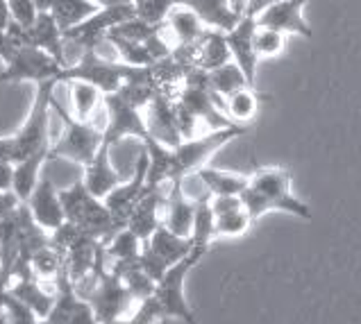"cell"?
<instances>
[{"label": "cell", "mask_w": 361, "mask_h": 324, "mask_svg": "<svg viewBox=\"0 0 361 324\" xmlns=\"http://www.w3.org/2000/svg\"><path fill=\"white\" fill-rule=\"evenodd\" d=\"M204 254H207L204 249L193 247V252L187 258H182L175 266H171L166 270V275L154 284L152 297L159 304L164 320L173 318V320H180L184 324H198V320H195L193 311L187 301V295H184V281H187L189 273L200 263V258Z\"/></svg>", "instance_id": "obj_7"}, {"label": "cell", "mask_w": 361, "mask_h": 324, "mask_svg": "<svg viewBox=\"0 0 361 324\" xmlns=\"http://www.w3.org/2000/svg\"><path fill=\"white\" fill-rule=\"evenodd\" d=\"M55 304L44 320H39V324H98L89 299L80 295L64 270L55 279Z\"/></svg>", "instance_id": "obj_12"}, {"label": "cell", "mask_w": 361, "mask_h": 324, "mask_svg": "<svg viewBox=\"0 0 361 324\" xmlns=\"http://www.w3.org/2000/svg\"><path fill=\"white\" fill-rule=\"evenodd\" d=\"M164 30L175 39V46H191L195 44L202 35H204V23L200 20V16L193 12L187 5H178L169 14L166 23H164Z\"/></svg>", "instance_id": "obj_23"}, {"label": "cell", "mask_w": 361, "mask_h": 324, "mask_svg": "<svg viewBox=\"0 0 361 324\" xmlns=\"http://www.w3.org/2000/svg\"><path fill=\"white\" fill-rule=\"evenodd\" d=\"M228 5H230V12L239 20L247 16V0H228Z\"/></svg>", "instance_id": "obj_46"}, {"label": "cell", "mask_w": 361, "mask_h": 324, "mask_svg": "<svg viewBox=\"0 0 361 324\" xmlns=\"http://www.w3.org/2000/svg\"><path fill=\"white\" fill-rule=\"evenodd\" d=\"M130 70L132 66L116 59L102 57L98 55V50H85V52H80L75 64H71L66 68L64 82H71V80L89 82V85L98 87L107 96V93H116L121 89V85L130 75Z\"/></svg>", "instance_id": "obj_8"}, {"label": "cell", "mask_w": 361, "mask_h": 324, "mask_svg": "<svg viewBox=\"0 0 361 324\" xmlns=\"http://www.w3.org/2000/svg\"><path fill=\"white\" fill-rule=\"evenodd\" d=\"M193 50H195V68H200L204 73H212L232 61L228 39H225V32H221V30L207 27L204 35L193 44Z\"/></svg>", "instance_id": "obj_22"}, {"label": "cell", "mask_w": 361, "mask_h": 324, "mask_svg": "<svg viewBox=\"0 0 361 324\" xmlns=\"http://www.w3.org/2000/svg\"><path fill=\"white\" fill-rule=\"evenodd\" d=\"M275 3H280V0H247V16H259L266 7H271Z\"/></svg>", "instance_id": "obj_45"}, {"label": "cell", "mask_w": 361, "mask_h": 324, "mask_svg": "<svg viewBox=\"0 0 361 324\" xmlns=\"http://www.w3.org/2000/svg\"><path fill=\"white\" fill-rule=\"evenodd\" d=\"M35 5H37L39 12H50L55 5V0H35Z\"/></svg>", "instance_id": "obj_48"}, {"label": "cell", "mask_w": 361, "mask_h": 324, "mask_svg": "<svg viewBox=\"0 0 361 324\" xmlns=\"http://www.w3.org/2000/svg\"><path fill=\"white\" fill-rule=\"evenodd\" d=\"M252 220L247 216L245 206L241 208H234L230 213H223V216H216V236H243L247 229H250Z\"/></svg>", "instance_id": "obj_39"}, {"label": "cell", "mask_w": 361, "mask_h": 324, "mask_svg": "<svg viewBox=\"0 0 361 324\" xmlns=\"http://www.w3.org/2000/svg\"><path fill=\"white\" fill-rule=\"evenodd\" d=\"M207 82H209V89H212L214 96L223 102V107H225V100H228L230 96H234L236 91L250 87V85H247L245 75H243V70L236 66L234 61L207 73Z\"/></svg>", "instance_id": "obj_32"}, {"label": "cell", "mask_w": 361, "mask_h": 324, "mask_svg": "<svg viewBox=\"0 0 361 324\" xmlns=\"http://www.w3.org/2000/svg\"><path fill=\"white\" fill-rule=\"evenodd\" d=\"M7 9H9V16H12L14 23H18L25 30L32 27L39 16L35 0H7Z\"/></svg>", "instance_id": "obj_42"}, {"label": "cell", "mask_w": 361, "mask_h": 324, "mask_svg": "<svg viewBox=\"0 0 361 324\" xmlns=\"http://www.w3.org/2000/svg\"><path fill=\"white\" fill-rule=\"evenodd\" d=\"M141 247H143L141 240L134 236L128 227H123L105 243V254L107 258L114 261V263H128V261L139 258Z\"/></svg>", "instance_id": "obj_35"}, {"label": "cell", "mask_w": 361, "mask_h": 324, "mask_svg": "<svg viewBox=\"0 0 361 324\" xmlns=\"http://www.w3.org/2000/svg\"><path fill=\"white\" fill-rule=\"evenodd\" d=\"M146 180H148V154L146 150H141L139 159H137V168H134V175L130 177L128 182H121L114 191H111L105 200V206L109 208L111 218L121 225L126 227L130 216L134 211V206L139 204V200L146 193Z\"/></svg>", "instance_id": "obj_13"}, {"label": "cell", "mask_w": 361, "mask_h": 324, "mask_svg": "<svg viewBox=\"0 0 361 324\" xmlns=\"http://www.w3.org/2000/svg\"><path fill=\"white\" fill-rule=\"evenodd\" d=\"M180 5L191 7L193 12L200 16L204 27H209V30L230 32V30L239 23V18L230 12L228 0H180Z\"/></svg>", "instance_id": "obj_29"}, {"label": "cell", "mask_w": 361, "mask_h": 324, "mask_svg": "<svg viewBox=\"0 0 361 324\" xmlns=\"http://www.w3.org/2000/svg\"><path fill=\"white\" fill-rule=\"evenodd\" d=\"M143 150L148 154V180L146 188H161L173 180V148L148 137L143 141Z\"/></svg>", "instance_id": "obj_26"}, {"label": "cell", "mask_w": 361, "mask_h": 324, "mask_svg": "<svg viewBox=\"0 0 361 324\" xmlns=\"http://www.w3.org/2000/svg\"><path fill=\"white\" fill-rule=\"evenodd\" d=\"M61 270H64V254L50 243L39 247L37 252L30 256V273L41 281L57 279L61 275Z\"/></svg>", "instance_id": "obj_34"}, {"label": "cell", "mask_w": 361, "mask_h": 324, "mask_svg": "<svg viewBox=\"0 0 361 324\" xmlns=\"http://www.w3.org/2000/svg\"><path fill=\"white\" fill-rule=\"evenodd\" d=\"M134 5H116V7H100L94 16H89L87 20H82L80 25L71 27L64 32L66 44L75 46L80 52L85 50H98L100 44H105L107 35L121 25L123 20L134 18Z\"/></svg>", "instance_id": "obj_11"}, {"label": "cell", "mask_w": 361, "mask_h": 324, "mask_svg": "<svg viewBox=\"0 0 361 324\" xmlns=\"http://www.w3.org/2000/svg\"><path fill=\"white\" fill-rule=\"evenodd\" d=\"M98 9L100 7L96 3H91V0H55L50 14L55 16L57 25L66 32V30L80 25L89 16H94Z\"/></svg>", "instance_id": "obj_33"}, {"label": "cell", "mask_w": 361, "mask_h": 324, "mask_svg": "<svg viewBox=\"0 0 361 324\" xmlns=\"http://www.w3.org/2000/svg\"><path fill=\"white\" fill-rule=\"evenodd\" d=\"M245 134L243 125H230V127L209 130L202 137H193L182 141L178 148H173V182H184L187 177L195 175L200 168L207 166L214 152H219L223 145L239 139Z\"/></svg>", "instance_id": "obj_6"}, {"label": "cell", "mask_w": 361, "mask_h": 324, "mask_svg": "<svg viewBox=\"0 0 361 324\" xmlns=\"http://www.w3.org/2000/svg\"><path fill=\"white\" fill-rule=\"evenodd\" d=\"M164 202H166V195L161 193V188H146V193H143L139 204L134 206L126 227L141 240V243H146L161 225Z\"/></svg>", "instance_id": "obj_19"}, {"label": "cell", "mask_w": 361, "mask_h": 324, "mask_svg": "<svg viewBox=\"0 0 361 324\" xmlns=\"http://www.w3.org/2000/svg\"><path fill=\"white\" fill-rule=\"evenodd\" d=\"M146 125L148 134L169 148H178L182 143V134L175 116V100L166 96H154V100L146 107Z\"/></svg>", "instance_id": "obj_17"}, {"label": "cell", "mask_w": 361, "mask_h": 324, "mask_svg": "<svg viewBox=\"0 0 361 324\" xmlns=\"http://www.w3.org/2000/svg\"><path fill=\"white\" fill-rule=\"evenodd\" d=\"M66 66H61L55 57H50L48 52L39 50L35 46L20 48L12 57L9 64H5V70L0 73V82H64Z\"/></svg>", "instance_id": "obj_9"}, {"label": "cell", "mask_w": 361, "mask_h": 324, "mask_svg": "<svg viewBox=\"0 0 361 324\" xmlns=\"http://www.w3.org/2000/svg\"><path fill=\"white\" fill-rule=\"evenodd\" d=\"M109 150L111 148H107V145H100L94 161L85 166V177H82V182H85V186L89 188V193L96 195L98 200H105V197L123 182L118 170L111 166Z\"/></svg>", "instance_id": "obj_21"}, {"label": "cell", "mask_w": 361, "mask_h": 324, "mask_svg": "<svg viewBox=\"0 0 361 324\" xmlns=\"http://www.w3.org/2000/svg\"><path fill=\"white\" fill-rule=\"evenodd\" d=\"M247 182V188L241 193V200L252 225L268 211H286L302 220H312V208L307 202L298 200L291 193V173L284 168H259L255 170Z\"/></svg>", "instance_id": "obj_1"}, {"label": "cell", "mask_w": 361, "mask_h": 324, "mask_svg": "<svg viewBox=\"0 0 361 324\" xmlns=\"http://www.w3.org/2000/svg\"><path fill=\"white\" fill-rule=\"evenodd\" d=\"M193 177L204 186V191H207L209 195H236V197H241V193L247 188V182H250V177L247 175L221 170V168H214V166H204V168H200Z\"/></svg>", "instance_id": "obj_25"}, {"label": "cell", "mask_w": 361, "mask_h": 324, "mask_svg": "<svg viewBox=\"0 0 361 324\" xmlns=\"http://www.w3.org/2000/svg\"><path fill=\"white\" fill-rule=\"evenodd\" d=\"M23 204L27 206L30 216L35 218V223L41 229H46V232H55L57 227L66 223L64 206H61V200H59V191L50 180H39L32 195H30L27 202Z\"/></svg>", "instance_id": "obj_16"}, {"label": "cell", "mask_w": 361, "mask_h": 324, "mask_svg": "<svg viewBox=\"0 0 361 324\" xmlns=\"http://www.w3.org/2000/svg\"><path fill=\"white\" fill-rule=\"evenodd\" d=\"M107 113L105 127H102V145H116L118 141L134 137L146 141L148 134V125H146V116L141 113V109H137L134 104H130L126 98H121L118 93H107L105 102H102Z\"/></svg>", "instance_id": "obj_10"}, {"label": "cell", "mask_w": 361, "mask_h": 324, "mask_svg": "<svg viewBox=\"0 0 361 324\" xmlns=\"http://www.w3.org/2000/svg\"><path fill=\"white\" fill-rule=\"evenodd\" d=\"M0 311L5 324H39V316L9 290H0Z\"/></svg>", "instance_id": "obj_37"}, {"label": "cell", "mask_w": 361, "mask_h": 324, "mask_svg": "<svg viewBox=\"0 0 361 324\" xmlns=\"http://www.w3.org/2000/svg\"><path fill=\"white\" fill-rule=\"evenodd\" d=\"M286 46V35L277 32V30L271 27H262L257 25V32H255V50H257V57H277L282 55V50Z\"/></svg>", "instance_id": "obj_40"}, {"label": "cell", "mask_w": 361, "mask_h": 324, "mask_svg": "<svg viewBox=\"0 0 361 324\" xmlns=\"http://www.w3.org/2000/svg\"><path fill=\"white\" fill-rule=\"evenodd\" d=\"M161 320H164V316L159 311V304L154 301V297H150L146 301H141V304L134 309L130 316L118 318V320L107 322V324H157Z\"/></svg>", "instance_id": "obj_41"}, {"label": "cell", "mask_w": 361, "mask_h": 324, "mask_svg": "<svg viewBox=\"0 0 361 324\" xmlns=\"http://www.w3.org/2000/svg\"><path fill=\"white\" fill-rule=\"evenodd\" d=\"M107 254H102L98 266L87 281H82L80 286H87V292H80L82 297L89 299L91 309L96 313L98 324H107L114 322L118 318H126L134 311L132 306H139V301L132 297V292L128 286L123 284V279L114 273V270L107 268Z\"/></svg>", "instance_id": "obj_4"}, {"label": "cell", "mask_w": 361, "mask_h": 324, "mask_svg": "<svg viewBox=\"0 0 361 324\" xmlns=\"http://www.w3.org/2000/svg\"><path fill=\"white\" fill-rule=\"evenodd\" d=\"M193 216H195V200L184 191V182H173L171 191L166 193V202H164L161 225H166L173 234L191 238Z\"/></svg>", "instance_id": "obj_18"}, {"label": "cell", "mask_w": 361, "mask_h": 324, "mask_svg": "<svg viewBox=\"0 0 361 324\" xmlns=\"http://www.w3.org/2000/svg\"><path fill=\"white\" fill-rule=\"evenodd\" d=\"M259 109V100H257L255 89H241L234 96L225 100V116L236 125H245L247 120H252Z\"/></svg>", "instance_id": "obj_36"}, {"label": "cell", "mask_w": 361, "mask_h": 324, "mask_svg": "<svg viewBox=\"0 0 361 324\" xmlns=\"http://www.w3.org/2000/svg\"><path fill=\"white\" fill-rule=\"evenodd\" d=\"M146 245L152 249L154 254L166 261L169 266H175L178 261L187 258L193 252V240L173 234L166 225H159L157 232L146 240Z\"/></svg>", "instance_id": "obj_27"}, {"label": "cell", "mask_w": 361, "mask_h": 324, "mask_svg": "<svg viewBox=\"0 0 361 324\" xmlns=\"http://www.w3.org/2000/svg\"><path fill=\"white\" fill-rule=\"evenodd\" d=\"M134 14L150 25H164L180 0H134Z\"/></svg>", "instance_id": "obj_38"}, {"label": "cell", "mask_w": 361, "mask_h": 324, "mask_svg": "<svg viewBox=\"0 0 361 324\" xmlns=\"http://www.w3.org/2000/svg\"><path fill=\"white\" fill-rule=\"evenodd\" d=\"M30 35V46H35L39 50L48 52L50 57H55L61 66H71L66 59V39H64V30L57 25L55 16L50 12H39L35 25L27 30Z\"/></svg>", "instance_id": "obj_20"}, {"label": "cell", "mask_w": 361, "mask_h": 324, "mask_svg": "<svg viewBox=\"0 0 361 324\" xmlns=\"http://www.w3.org/2000/svg\"><path fill=\"white\" fill-rule=\"evenodd\" d=\"M195 200V216H193V229H191V240L193 247L204 249L207 252L212 240L216 238V216L212 211V195L204 193Z\"/></svg>", "instance_id": "obj_31"}, {"label": "cell", "mask_w": 361, "mask_h": 324, "mask_svg": "<svg viewBox=\"0 0 361 324\" xmlns=\"http://www.w3.org/2000/svg\"><path fill=\"white\" fill-rule=\"evenodd\" d=\"M57 85L59 82H41V85H37L35 102L25 125L12 137H0V161L14 166L39 150L50 148V109H53Z\"/></svg>", "instance_id": "obj_2"}, {"label": "cell", "mask_w": 361, "mask_h": 324, "mask_svg": "<svg viewBox=\"0 0 361 324\" xmlns=\"http://www.w3.org/2000/svg\"><path fill=\"white\" fill-rule=\"evenodd\" d=\"M53 109L59 113L61 123H64V134L59 137L55 145H50L48 159H68L73 163H80L82 168L94 161L102 145V127H96L94 120H78L73 113L66 111L59 102L53 100Z\"/></svg>", "instance_id": "obj_5"}, {"label": "cell", "mask_w": 361, "mask_h": 324, "mask_svg": "<svg viewBox=\"0 0 361 324\" xmlns=\"http://www.w3.org/2000/svg\"><path fill=\"white\" fill-rule=\"evenodd\" d=\"M307 0H280L271 7H266L264 12L257 16V23L262 27L277 30L282 35H300L305 39H312V27L302 18V7Z\"/></svg>", "instance_id": "obj_15"}, {"label": "cell", "mask_w": 361, "mask_h": 324, "mask_svg": "<svg viewBox=\"0 0 361 324\" xmlns=\"http://www.w3.org/2000/svg\"><path fill=\"white\" fill-rule=\"evenodd\" d=\"M7 290L12 292V295H16L20 301H25V304L39 316V320H44L50 313V309H53V304H55V292L46 290L44 281L32 277V275L14 279Z\"/></svg>", "instance_id": "obj_24"}, {"label": "cell", "mask_w": 361, "mask_h": 324, "mask_svg": "<svg viewBox=\"0 0 361 324\" xmlns=\"http://www.w3.org/2000/svg\"><path fill=\"white\" fill-rule=\"evenodd\" d=\"M257 25L259 23H257L255 16H245L230 30V32H225L232 61L243 70L247 85L252 89H255V80H257V64H259V57H257V50H255Z\"/></svg>", "instance_id": "obj_14"}, {"label": "cell", "mask_w": 361, "mask_h": 324, "mask_svg": "<svg viewBox=\"0 0 361 324\" xmlns=\"http://www.w3.org/2000/svg\"><path fill=\"white\" fill-rule=\"evenodd\" d=\"M48 152H50V148L39 150V152H35L32 156H27V159L14 163L12 193L18 197L20 202H27V197L32 195V191L37 188L41 168H44V163H46V161H50V159H48Z\"/></svg>", "instance_id": "obj_28"}, {"label": "cell", "mask_w": 361, "mask_h": 324, "mask_svg": "<svg viewBox=\"0 0 361 324\" xmlns=\"http://www.w3.org/2000/svg\"><path fill=\"white\" fill-rule=\"evenodd\" d=\"M20 200L12 191H0V211H14L18 208Z\"/></svg>", "instance_id": "obj_44"}, {"label": "cell", "mask_w": 361, "mask_h": 324, "mask_svg": "<svg viewBox=\"0 0 361 324\" xmlns=\"http://www.w3.org/2000/svg\"><path fill=\"white\" fill-rule=\"evenodd\" d=\"M91 3H96L98 7H116V5H130L134 0H91Z\"/></svg>", "instance_id": "obj_47"}, {"label": "cell", "mask_w": 361, "mask_h": 324, "mask_svg": "<svg viewBox=\"0 0 361 324\" xmlns=\"http://www.w3.org/2000/svg\"><path fill=\"white\" fill-rule=\"evenodd\" d=\"M12 175L14 166L0 161V191H12Z\"/></svg>", "instance_id": "obj_43"}, {"label": "cell", "mask_w": 361, "mask_h": 324, "mask_svg": "<svg viewBox=\"0 0 361 324\" xmlns=\"http://www.w3.org/2000/svg\"><path fill=\"white\" fill-rule=\"evenodd\" d=\"M59 200H61V206H64L66 223L75 225L85 236L96 238L100 243H107L118 229H123L114 218H111L105 202L98 200L96 195H91L82 180L71 184L68 188H61Z\"/></svg>", "instance_id": "obj_3"}, {"label": "cell", "mask_w": 361, "mask_h": 324, "mask_svg": "<svg viewBox=\"0 0 361 324\" xmlns=\"http://www.w3.org/2000/svg\"><path fill=\"white\" fill-rule=\"evenodd\" d=\"M71 89V113L78 120H94V113L98 111V107L105 102V93H102L98 87L89 85V82L82 80H71L66 82Z\"/></svg>", "instance_id": "obj_30"}]
</instances>
